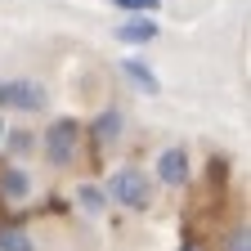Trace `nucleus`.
<instances>
[{
  "mask_svg": "<svg viewBox=\"0 0 251 251\" xmlns=\"http://www.w3.org/2000/svg\"><path fill=\"white\" fill-rule=\"evenodd\" d=\"M117 135H121V112H103L94 121V144H112Z\"/></svg>",
  "mask_w": 251,
  "mask_h": 251,
  "instance_id": "6e6552de",
  "label": "nucleus"
},
{
  "mask_svg": "<svg viewBox=\"0 0 251 251\" xmlns=\"http://www.w3.org/2000/svg\"><path fill=\"white\" fill-rule=\"evenodd\" d=\"M179 251H202V247H193V242H188V247H179Z\"/></svg>",
  "mask_w": 251,
  "mask_h": 251,
  "instance_id": "4468645a",
  "label": "nucleus"
},
{
  "mask_svg": "<svg viewBox=\"0 0 251 251\" xmlns=\"http://www.w3.org/2000/svg\"><path fill=\"white\" fill-rule=\"evenodd\" d=\"M112 5H117V9H130V14H139V18H144V14H157V0H112Z\"/></svg>",
  "mask_w": 251,
  "mask_h": 251,
  "instance_id": "f8f14e48",
  "label": "nucleus"
},
{
  "mask_svg": "<svg viewBox=\"0 0 251 251\" xmlns=\"http://www.w3.org/2000/svg\"><path fill=\"white\" fill-rule=\"evenodd\" d=\"M108 193H112L121 206H148L152 184H148V175H144L139 166H126V171H117V175L108 179Z\"/></svg>",
  "mask_w": 251,
  "mask_h": 251,
  "instance_id": "f257e3e1",
  "label": "nucleus"
},
{
  "mask_svg": "<svg viewBox=\"0 0 251 251\" xmlns=\"http://www.w3.org/2000/svg\"><path fill=\"white\" fill-rule=\"evenodd\" d=\"M117 41L121 45H148V41H157V23L152 18H126L117 27Z\"/></svg>",
  "mask_w": 251,
  "mask_h": 251,
  "instance_id": "39448f33",
  "label": "nucleus"
},
{
  "mask_svg": "<svg viewBox=\"0 0 251 251\" xmlns=\"http://www.w3.org/2000/svg\"><path fill=\"white\" fill-rule=\"evenodd\" d=\"M76 139H81V121H72V117L54 121L50 130H45V157H50L54 166H68L72 157H76Z\"/></svg>",
  "mask_w": 251,
  "mask_h": 251,
  "instance_id": "f03ea898",
  "label": "nucleus"
},
{
  "mask_svg": "<svg viewBox=\"0 0 251 251\" xmlns=\"http://www.w3.org/2000/svg\"><path fill=\"white\" fill-rule=\"evenodd\" d=\"M81 206L85 211H103L108 206V193H103V188H94V184H85L81 188Z\"/></svg>",
  "mask_w": 251,
  "mask_h": 251,
  "instance_id": "9d476101",
  "label": "nucleus"
},
{
  "mask_svg": "<svg viewBox=\"0 0 251 251\" xmlns=\"http://www.w3.org/2000/svg\"><path fill=\"white\" fill-rule=\"evenodd\" d=\"M0 251H36V247H31V238H27L23 229L5 225V229H0Z\"/></svg>",
  "mask_w": 251,
  "mask_h": 251,
  "instance_id": "1a4fd4ad",
  "label": "nucleus"
},
{
  "mask_svg": "<svg viewBox=\"0 0 251 251\" xmlns=\"http://www.w3.org/2000/svg\"><path fill=\"white\" fill-rule=\"evenodd\" d=\"M0 135H5V121H0Z\"/></svg>",
  "mask_w": 251,
  "mask_h": 251,
  "instance_id": "2eb2a0df",
  "label": "nucleus"
},
{
  "mask_svg": "<svg viewBox=\"0 0 251 251\" xmlns=\"http://www.w3.org/2000/svg\"><path fill=\"white\" fill-rule=\"evenodd\" d=\"M50 103V94L36 81H0V108H23V112H41Z\"/></svg>",
  "mask_w": 251,
  "mask_h": 251,
  "instance_id": "7ed1b4c3",
  "label": "nucleus"
},
{
  "mask_svg": "<svg viewBox=\"0 0 251 251\" xmlns=\"http://www.w3.org/2000/svg\"><path fill=\"white\" fill-rule=\"evenodd\" d=\"M229 251H251V233H247V225L229 233Z\"/></svg>",
  "mask_w": 251,
  "mask_h": 251,
  "instance_id": "ddd939ff",
  "label": "nucleus"
},
{
  "mask_svg": "<svg viewBox=\"0 0 251 251\" xmlns=\"http://www.w3.org/2000/svg\"><path fill=\"white\" fill-rule=\"evenodd\" d=\"M157 175H162V184H188V157L184 148H166L162 157H157Z\"/></svg>",
  "mask_w": 251,
  "mask_h": 251,
  "instance_id": "20e7f679",
  "label": "nucleus"
},
{
  "mask_svg": "<svg viewBox=\"0 0 251 251\" xmlns=\"http://www.w3.org/2000/svg\"><path fill=\"white\" fill-rule=\"evenodd\" d=\"M27 193H31V175L27 171H18V166L0 171V198H5V202H23Z\"/></svg>",
  "mask_w": 251,
  "mask_h": 251,
  "instance_id": "423d86ee",
  "label": "nucleus"
},
{
  "mask_svg": "<svg viewBox=\"0 0 251 251\" xmlns=\"http://www.w3.org/2000/svg\"><path fill=\"white\" fill-rule=\"evenodd\" d=\"M121 72H126V81H130L135 90H144V94H162V81H157V72L144 68L139 58H126V63H121Z\"/></svg>",
  "mask_w": 251,
  "mask_h": 251,
  "instance_id": "0eeeda50",
  "label": "nucleus"
},
{
  "mask_svg": "<svg viewBox=\"0 0 251 251\" xmlns=\"http://www.w3.org/2000/svg\"><path fill=\"white\" fill-rule=\"evenodd\" d=\"M31 148H36V135H31V130H14V135H9V152H14V157H23V152H31Z\"/></svg>",
  "mask_w": 251,
  "mask_h": 251,
  "instance_id": "9b49d317",
  "label": "nucleus"
}]
</instances>
